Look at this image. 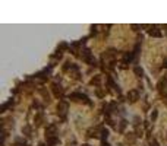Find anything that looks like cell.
<instances>
[{
	"label": "cell",
	"mask_w": 167,
	"mask_h": 146,
	"mask_svg": "<svg viewBox=\"0 0 167 146\" xmlns=\"http://www.w3.org/2000/svg\"><path fill=\"white\" fill-rule=\"evenodd\" d=\"M82 59H84V61H87L88 64H91V66H95V59L93 57V54H91V51H89L88 48H85V50H84Z\"/></svg>",
	"instance_id": "obj_1"
},
{
	"label": "cell",
	"mask_w": 167,
	"mask_h": 146,
	"mask_svg": "<svg viewBox=\"0 0 167 146\" xmlns=\"http://www.w3.org/2000/svg\"><path fill=\"white\" fill-rule=\"evenodd\" d=\"M70 100H74V101H84L85 104H91V101L88 100V97L87 95H84V93H79V92H74L70 97H69Z\"/></svg>",
	"instance_id": "obj_2"
},
{
	"label": "cell",
	"mask_w": 167,
	"mask_h": 146,
	"mask_svg": "<svg viewBox=\"0 0 167 146\" xmlns=\"http://www.w3.org/2000/svg\"><path fill=\"white\" fill-rule=\"evenodd\" d=\"M66 113H67V102H65V101H60V102H59V105H57V114H59L60 117H63V119H65Z\"/></svg>",
	"instance_id": "obj_3"
},
{
	"label": "cell",
	"mask_w": 167,
	"mask_h": 146,
	"mask_svg": "<svg viewBox=\"0 0 167 146\" xmlns=\"http://www.w3.org/2000/svg\"><path fill=\"white\" fill-rule=\"evenodd\" d=\"M56 130H57V127L54 126V124H50V126L46 129V139L56 137Z\"/></svg>",
	"instance_id": "obj_4"
},
{
	"label": "cell",
	"mask_w": 167,
	"mask_h": 146,
	"mask_svg": "<svg viewBox=\"0 0 167 146\" xmlns=\"http://www.w3.org/2000/svg\"><path fill=\"white\" fill-rule=\"evenodd\" d=\"M138 100H139V92L136 89H132V91L127 92V101L129 102H136Z\"/></svg>",
	"instance_id": "obj_5"
},
{
	"label": "cell",
	"mask_w": 167,
	"mask_h": 146,
	"mask_svg": "<svg viewBox=\"0 0 167 146\" xmlns=\"http://www.w3.org/2000/svg\"><path fill=\"white\" fill-rule=\"evenodd\" d=\"M51 91H53V93H54V97H56V98H62V97H63V89H62L60 85L53 83V85H51Z\"/></svg>",
	"instance_id": "obj_6"
},
{
	"label": "cell",
	"mask_w": 167,
	"mask_h": 146,
	"mask_svg": "<svg viewBox=\"0 0 167 146\" xmlns=\"http://www.w3.org/2000/svg\"><path fill=\"white\" fill-rule=\"evenodd\" d=\"M157 88H158V92H160L161 95H167V80L161 79L160 82H158Z\"/></svg>",
	"instance_id": "obj_7"
},
{
	"label": "cell",
	"mask_w": 167,
	"mask_h": 146,
	"mask_svg": "<svg viewBox=\"0 0 167 146\" xmlns=\"http://www.w3.org/2000/svg\"><path fill=\"white\" fill-rule=\"evenodd\" d=\"M148 34H150L151 37H157V38H158V37H161V31L158 29V28H153V29H150V31H148Z\"/></svg>",
	"instance_id": "obj_8"
},
{
	"label": "cell",
	"mask_w": 167,
	"mask_h": 146,
	"mask_svg": "<svg viewBox=\"0 0 167 146\" xmlns=\"http://www.w3.org/2000/svg\"><path fill=\"white\" fill-rule=\"evenodd\" d=\"M12 105H13V100L7 101V102H5V104H3V105H2V108H0V111H2V113H3V111H6L7 108H9V107H12Z\"/></svg>",
	"instance_id": "obj_9"
},
{
	"label": "cell",
	"mask_w": 167,
	"mask_h": 146,
	"mask_svg": "<svg viewBox=\"0 0 167 146\" xmlns=\"http://www.w3.org/2000/svg\"><path fill=\"white\" fill-rule=\"evenodd\" d=\"M34 121H35V124L37 126H40L41 123H43V113H38L35 117H34Z\"/></svg>",
	"instance_id": "obj_10"
},
{
	"label": "cell",
	"mask_w": 167,
	"mask_h": 146,
	"mask_svg": "<svg viewBox=\"0 0 167 146\" xmlns=\"http://www.w3.org/2000/svg\"><path fill=\"white\" fill-rule=\"evenodd\" d=\"M97 133H98V129H89V130H88V136H89V137H98Z\"/></svg>",
	"instance_id": "obj_11"
},
{
	"label": "cell",
	"mask_w": 167,
	"mask_h": 146,
	"mask_svg": "<svg viewBox=\"0 0 167 146\" xmlns=\"http://www.w3.org/2000/svg\"><path fill=\"white\" fill-rule=\"evenodd\" d=\"M100 82H101V76H95V78L91 79L89 85H100Z\"/></svg>",
	"instance_id": "obj_12"
},
{
	"label": "cell",
	"mask_w": 167,
	"mask_h": 146,
	"mask_svg": "<svg viewBox=\"0 0 167 146\" xmlns=\"http://www.w3.org/2000/svg\"><path fill=\"white\" fill-rule=\"evenodd\" d=\"M67 48V42H60L59 47H57V53H62L63 50H66Z\"/></svg>",
	"instance_id": "obj_13"
},
{
	"label": "cell",
	"mask_w": 167,
	"mask_h": 146,
	"mask_svg": "<svg viewBox=\"0 0 167 146\" xmlns=\"http://www.w3.org/2000/svg\"><path fill=\"white\" fill-rule=\"evenodd\" d=\"M22 133H24L25 136H31V127H29V126L22 127Z\"/></svg>",
	"instance_id": "obj_14"
},
{
	"label": "cell",
	"mask_w": 167,
	"mask_h": 146,
	"mask_svg": "<svg viewBox=\"0 0 167 146\" xmlns=\"http://www.w3.org/2000/svg\"><path fill=\"white\" fill-rule=\"evenodd\" d=\"M126 142H131V143H134V142H135L134 133H127V134H126Z\"/></svg>",
	"instance_id": "obj_15"
},
{
	"label": "cell",
	"mask_w": 167,
	"mask_h": 146,
	"mask_svg": "<svg viewBox=\"0 0 167 146\" xmlns=\"http://www.w3.org/2000/svg\"><path fill=\"white\" fill-rule=\"evenodd\" d=\"M57 142H59V140H57V137H51V139H47V143H48L50 146L57 145Z\"/></svg>",
	"instance_id": "obj_16"
},
{
	"label": "cell",
	"mask_w": 167,
	"mask_h": 146,
	"mask_svg": "<svg viewBox=\"0 0 167 146\" xmlns=\"http://www.w3.org/2000/svg\"><path fill=\"white\" fill-rule=\"evenodd\" d=\"M134 72H135V75H136V76H142V75H144V70H142L141 67H138V66L134 69Z\"/></svg>",
	"instance_id": "obj_17"
},
{
	"label": "cell",
	"mask_w": 167,
	"mask_h": 146,
	"mask_svg": "<svg viewBox=\"0 0 167 146\" xmlns=\"http://www.w3.org/2000/svg\"><path fill=\"white\" fill-rule=\"evenodd\" d=\"M40 92H41V95L44 97V100H46L47 102H48V101H50V95H48V92H46L44 89H40Z\"/></svg>",
	"instance_id": "obj_18"
},
{
	"label": "cell",
	"mask_w": 167,
	"mask_h": 146,
	"mask_svg": "<svg viewBox=\"0 0 167 146\" xmlns=\"http://www.w3.org/2000/svg\"><path fill=\"white\" fill-rule=\"evenodd\" d=\"M15 146H27V143H25V140L16 139V140H15Z\"/></svg>",
	"instance_id": "obj_19"
},
{
	"label": "cell",
	"mask_w": 167,
	"mask_h": 146,
	"mask_svg": "<svg viewBox=\"0 0 167 146\" xmlns=\"http://www.w3.org/2000/svg\"><path fill=\"white\" fill-rule=\"evenodd\" d=\"M125 127H126V121H125V120H122L120 126H119V132H123V130H125Z\"/></svg>",
	"instance_id": "obj_20"
},
{
	"label": "cell",
	"mask_w": 167,
	"mask_h": 146,
	"mask_svg": "<svg viewBox=\"0 0 167 146\" xmlns=\"http://www.w3.org/2000/svg\"><path fill=\"white\" fill-rule=\"evenodd\" d=\"M157 114H158V113H157V110H154L153 114H151V120H155V119H157Z\"/></svg>",
	"instance_id": "obj_21"
},
{
	"label": "cell",
	"mask_w": 167,
	"mask_h": 146,
	"mask_svg": "<svg viewBox=\"0 0 167 146\" xmlns=\"http://www.w3.org/2000/svg\"><path fill=\"white\" fill-rule=\"evenodd\" d=\"M97 95L98 97H104L106 93H104V91H101V89H97Z\"/></svg>",
	"instance_id": "obj_22"
},
{
	"label": "cell",
	"mask_w": 167,
	"mask_h": 146,
	"mask_svg": "<svg viewBox=\"0 0 167 146\" xmlns=\"http://www.w3.org/2000/svg\"><path fill=\"white\" fill-rule=\"evenodd\" d=\"M82 146H89V145H87V143H85V145H82Z\"/></svg>",
	"instance_id": "obj_23"
}]
</instances>
